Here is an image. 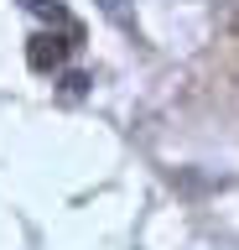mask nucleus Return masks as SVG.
Segmentation results:
<instances>
[{
  "label": "nucleus",
  "instance_id": "obj_1",
  "mask_svg": "<svg viewBox=\"0 0 239 250\" xmlns=\"http://www.w3.org/2000/svg\"><path fill=\"white\" fill-rule=\"evenodd\" d=\"M94 5H99V11H104V16H114V21H125V16H130V5H135V0H94Z\"/></svg>",
  "mask_w": 239,
  "mask_h": 250
}]
</instances>
